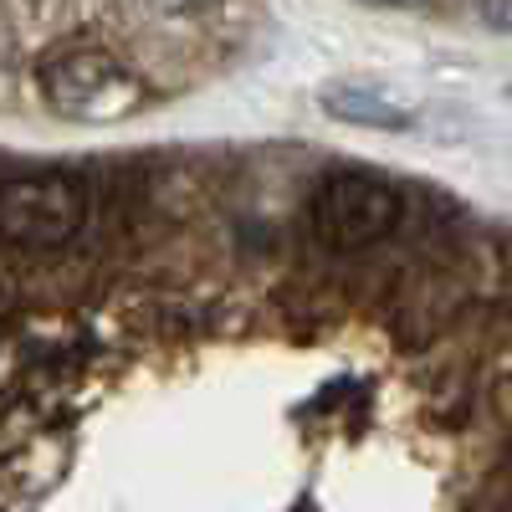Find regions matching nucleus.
<instances>
[{
    "mask_svg": "<svg viewBox=\"0 0 512 512\" xmlns=\"http://www.w3.org/2000/svg\"><path fill=\"white\" fill-rule=\"evenodd\" d=\"M41 98L67 123H123L149 108V82L103 47H72L41 67Z\"/></svg>",
    "mask_w": 512,
    "mask_h": 512,
    "instance_id": "1",
    "label": "nucleus"
},
{
    "mask_svg": "<svg viewBox=\"0 0 512 512\" xmlns=\"http://www.w3.org/2000/svg\"><path fill=\"white\" fill-rule=\"evenodd\" d=\"M88 221V190L62 169L0 185V236L16 246H62Z\"/></svg>",
    "mask_w": 512,
    "mask_h": 512,
    "instance_id": "2",
    "label": "nucleus"
},
{
    "mask_svg": "<svg viewBox=\"0 0 512 512\" xmlns=\"http://www.w3.org/2000/svg\"><path fill=\"white\" fill-rule=\"evenodd\" d=\"M400 216H405V200L384 180L364 175V169H338L333 180H323L313 200V231L333 251H364L384 241L400 226Z\"/></svg>",
    "mask_w": 512,
    "mask_h": 512,
    "instance_id": "3",
    "label": "nucleus"
},
{
    "mask_svg": "<svg viewBox=\"0 0 512 512\" xmlns=\"http://www.w3.org/2000/svg\"><path fill=\"white\" fill-rule=\"evenodd\" d=\"M318 113L349 128H379V134H410L420 123L410 103H400L390 88H374V82H328V88H318Z\"/></svg>",
    "mask_w": 512,
    "mask_h": 512,
    "instance_id": "4",
    "label": "nucleus"
},
{
    "mask_svg": "<svg viewBox=\"0 0 512 512\" xmlns=\"http://www.w3.org/2000/svg\"><path fill=\"white\" fill-rule=\"evenodd\" d=\"M482 21L512 36V0H502V6H482Z\"/></svg>",
    "mask_w": 512,
    "mask_h": 512,
    "instance_id": "5",
    "label": "nucleus"
}]
</instances>
